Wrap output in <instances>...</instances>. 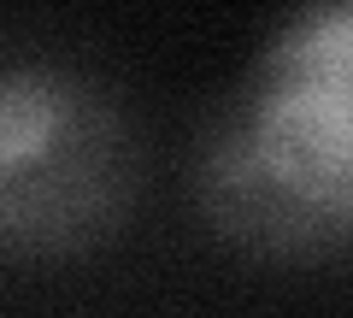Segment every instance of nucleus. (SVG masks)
Returning <instances> with one entry per match:
<instances>
[{
  "label": "nucleus",
  "instance_id": "f257e3e1",
  "mask_svg": "<svg viewBox=\"0 0 353 318\" xmlns=\"http://www.w3.org/2000/svg\"><path fill=\"white\" fill-rule=\"evenodd\" d=\"M230 242L277 259L341 254L353 224V0H312L277 30L201 159Z\"/></svg>",
  "mask_w": 353,
  "mask_h": 318
},
{
  "label": "nucleus",
  "instance_id": "f03ea898",
  "mask_svg": "<svg viewBox=\"0 0 353 318\" xmlns=\"http://www.w3.org/2000/svg\"><path fill=\"white\" fill-rule=\"evenodd\" d=\"M136 148L106 95L83 77L0 71V254L65 259L124 218Z\"/></svg>",
  "mask_w": 353,
  "mask_h": 318
}]
</instances>
